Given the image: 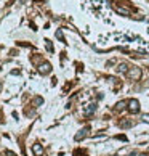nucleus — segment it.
I'll return each instance as SVG.
<instances>
[{"label":"nucleus","mask_w":149,"mask_h":156,"mask_svg":"<svg viewBox=\"0 0 149 156\" xmlns=\"http://www.w3.org/2000/svg\"><path fill=\"white\" fill-rule=\"evenodd\" d=\"M39 73L43 74V76H45V74H50V73H52V64H50V63H42L39 66Z\"/></svg>","instance_id":"nucleus-4"},{"label":"nucleus","mask_w":149,"mask_h":156,"mask_svg":"<svg viewBox=\"0 0 149 156\" xmlns=\"http://www.w3.org/2000/svg\"><path fill=\"white\" fill-rule=\"evenodd\" d=\"M32 151H34V155H35V156H42V155H43V148H42V145L34 143V145H32Z\"/></svg>","instance_id":"nucleus-6"},{"label":"nucleus","mask_w":149,"mask_h":156,"mask_svg":"<svg viewBox=\"0 0 149 156\" xmlns=\"http://www.w3.org/2000/svg\"><path fill=\"white\" fill-rule=\"evenodd\" d=\"M127 106H128V111H130V113H138V111H140V101L131 98V100L127 101Z\"/></svg>","instance_id":"nucleus-2"},{"label":"nucleus","mask_w":149,"mask_h":156,"mask_svg":"<svg viewBox=\"0 0 149 156\" xmlns=\"http://www.w3.org/2000/svg\"><path fill=\"white\" fill-rule=\"evenodd\" d=\"M117 71H119V73H128V64L127 63H120L119 68H117Z\"/></svg>","instance_id":"nucleus-7"},{"label":"nucleus","mask_w":149,"mask_h":156,"mask_svg":"<svg viewBox=\"0 0 149 156\" xmlns=\"http://www.w3.org/2000/svg\"><path fill=\"white\" fill-rule=\"evenodd\" d=\"M143 121L144 123H149V114H143Z\"/></svg>","instance_id":"nucleus-14"},{"label":"nucleus","mask_w":149,"mask_h":156,"mask_svg":"<svg viewBox=\"0 0 149 156\" xmlns=\"http://www.w3.org/2000/svg\"><path fill=\"white\" fill-rule=\"evenodd\" d=\"M42 103H43V98L42 97H35V98H34V106H40Z\"/></svg>","instance_id":"nucleus-8"},{"label":"nucleus","mask_w":149,"mask_h":156,"mask_svg":"<svg viewBox=\"0 0 149 156\" xmlns=\"http://www.w3.org/2000/svg\"><path fill=\"white\" fill-rule=\"evenodd\" d=\"M45 47H47V50H48V52H53V45H52V42H50V40H45Z\"/></svg>","instance_id":"nucleus-11"},{"label":"nucleus","mask_w":149,"mask_h":156,"mask_svg":"<svg viewBox=\"0 0 149 156\" xmlns=\"http://www.w3.org/2000/svg\"><path fill=\"white\" fill-rule=\"evenodd\" d=\"M138 156H149L148 153H141V155H138Z\"/></svg>","instance_id":"nucleus-15"},{"label":"nucleus","mask_w":149,"mask_h":156,"mask_svg":"<svg viewBox=\"0 0 149 156\" xmlns=\"http://www.w3.org/2000/svg\"><path fill=\"white\" fill-rule=\"evenodd\" d=\"M96 106H98L96 103H88L85 108H83V114H85V116H91V114L96 111Z\"/></svg>","instance_id":"nucleus-3"},{"label":"nucleus","mask_w":149,"mask_h":156,"mask_svg":"<svg viewBox=\"0 0 149 156\" xmlns=\"http://www.w3.org/2000/svg\"><path fill=\"white\" fill-rule=\"evenodd\" d=\"M117 11H119L120 15H128V13H130L128 8H122V6H117Z\"/></svg>","instance_id":"nucleus-10"},{"label":"nucleus","mask_w":149,"mask_h":156,"mask_svg":"<svg viewBox=\"0 0 149 156\" xmlns=\"http://www.w3.org/2000/svg\"><path fill=\"white\" fill-rule=\"evenodd\" d=\"M87 135H88V129H82V130H79V134H76V137H74V138H76L77 142H80V140H83Z\"/></svg>","instance_id":"nucleus-5"},{"label":"nucleus","mask_w":149,"mask_h":156,"mask_svg":"<svg viewBox=\"0 0 149 156\" xmlns=\"http://www.w3.org/2000/svg\"><path fill=\"white\" fill-rule=\"evenodd\" d=\"M127 106V103H125V101H119V103H117V106H116V110H122V108H125Z\"/></svg>","instance_id":"nucleus-12"},{"label":"nucleus","mask_w":149,"mask_h":156,"mask_svg":"<svg viewBox=\"0 0 149 156\" xmlns=\"http://www.w3.org/2000/svg\"><path fill=\"white\" fill-rule=\"evenodd\" d=\"M131 125H133V123H130V121H122L120 123V127H124V129H128Z\"/></svg>","instance_id":"nucleus-9"},{"label":"nucleus","mask_w":149,"mask_h":156,"mask_svg":"<svg viewBox=\"0 0 149 156\" xmlns=\"http://www.w3.org/2000/svg\"><path fill=\"white\" fill-rule=\"evenodd\" d=\"M56 37H58L61 42H66V40H64V36H63V32H61V31H56Z\"/></svg>","instance_id":"nucleus-13"},{"label":"nucleus","mask_w":149,"mask_h":156,"mask_svg":"<svg viewBox=\"0 0 149 156\" xmlns=\"http://www.w3.org/2000/svg\"><path fill=\"white\" fill-rule=\"evenodd\" d=\"M114 156H119V155H114Z\"/></svg>","instance_id":"nucleus-16"},{"label":"nucleus","mask_w":149,"mask_h":156,"mask_svg":"<svg viewBox=\"0 0 149 156\" xmlns=\"http://www.w3.org/2000/svg\"><path fill=\"white\" fill-rule=\"evenodd\" d=\"M127 77H128V79H131V80H138V79H141V68H138V66H131L130 69H128V73H127Z\"/></svg>","instance_id":"nucleus-1"}]
</instances>
